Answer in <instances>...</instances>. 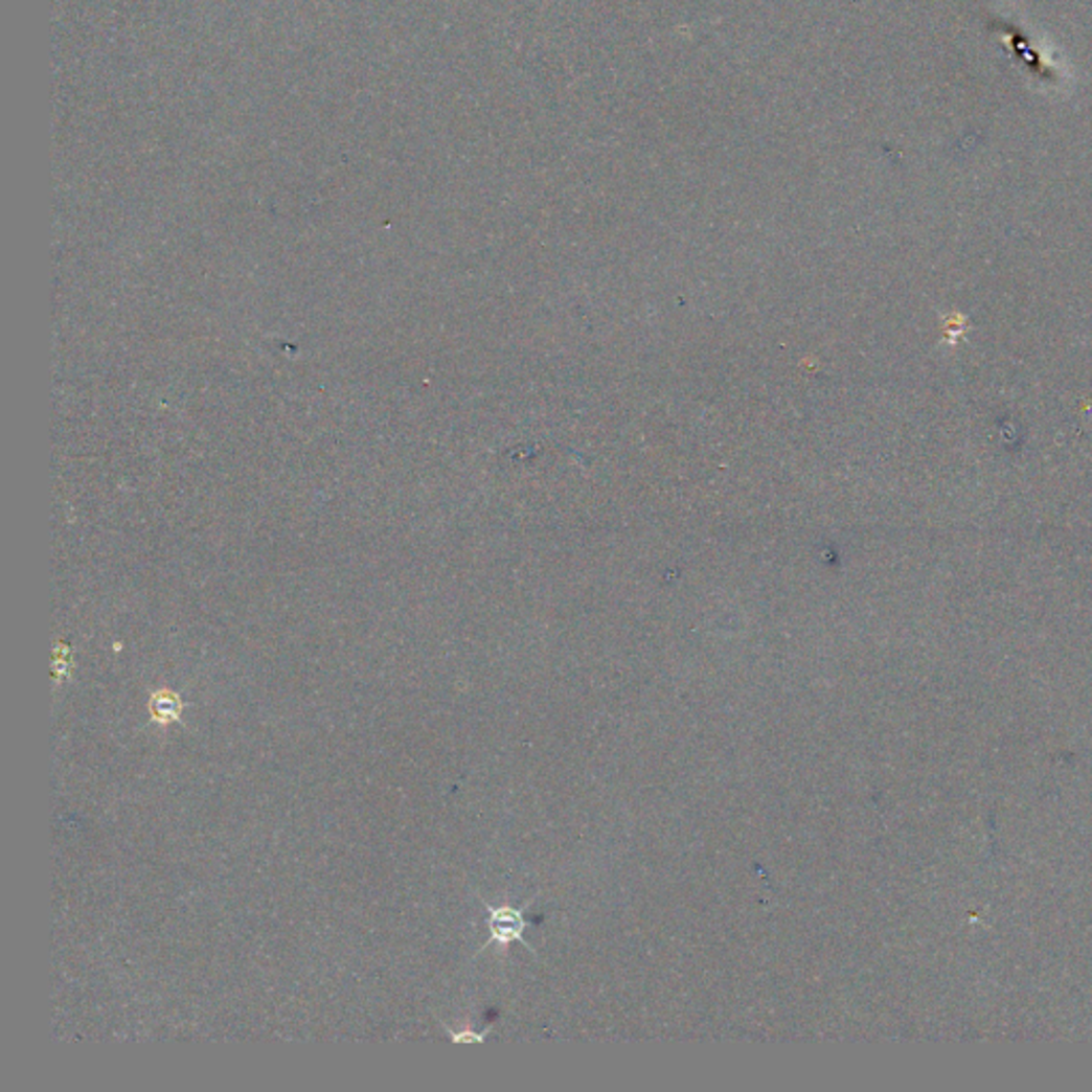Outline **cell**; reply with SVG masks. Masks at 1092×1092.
<instances>
[{"label":"cell","instance_id":"cell-1","mask_svg":"<svg viewBox=\"0 0 1092 1092\" xmlns=\"http://www.w3.org/2000/svg\"><path fill=\"white\" fill-rule=\"evenodd\" d=\"M482 905L486 911V928H488V939H486L484 948L494 946V943L500 948H508L510 943H523L527 950L533 952V948L523 939L529 924H527L521 907H513V905L496 907L488 903H482Z\"/></svg>","mask_w":1092,"mask_h":1092},{"label":"cell","instance_id":"cell-2","mask_svg":"<svg viewBox=\"0 0 1092 1092\" xmlns=\"http://www.w3.org/2000/svg\"><path fill=\"white\" fill-rule=\"evenodd\" d=\"M184 711H186V702L180 691L169 689V687H160L150 693L147 713H150L152 724L162 726V728L172 726V724H182Z\"/></svg>","mask_w":1092,"mask_h":1092},{"label":"cell","instance_id":"cell-3","mask_svg":"<svg viewBox=\"0 0 1092 1092\" xmlns=\"http://www.w3.org/2000/svg\"><path fill=\"white\" fill-rule=\"evenodd\" d=\"M442 1030L451 1037L453 1044H484L486 1042V1034L491 1032V1026L484 1028V1030H474V1028H451L449 1024L442 1022Z\"/></svg>","mask_w":1092,"mask_h":1092}]
</instances>
